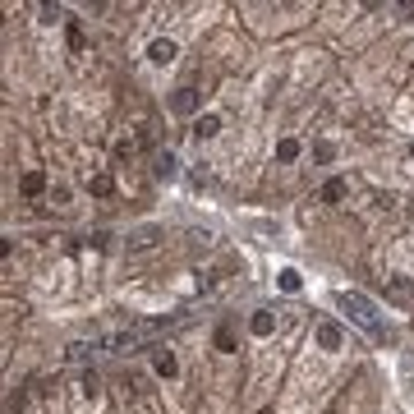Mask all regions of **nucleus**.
<instances>
[{"instance_id": "1", "label": "nucleus", "mask_w": 414, "mask_h": 414, "mask_svg": "<svg viewBox=\"0 0 414 414\" xmlns=\"http://www.w3.org/2000/svg\"><path fill=\"white\" fill-rule=\"evenodd\" d=\"M336 299H341V308H345V313H350L359 327H364L368 336H378V341L387 336V332H382V322H378V304H373L364 290H341Z\"/></svg>"}, {"instance_id": "2", "label": "nucleus", "mask_w": 414, "mask_h": 414, "mask_svg": "<svg viewBox=\"0 0 414 414\" xmlns=\"http://www.w3.org/2000/svg\"><path fill=\"white\" fill-rule=\"evenodd\" d=\"M175 56H180V51H175V42H170V37H157V42L148 46V60H152V65H170Z\"/></svg>"}, {"instance_id": "3", "label": "nucleus", "mask_w": 414, "mask_h": 414, "mask_svg": "<svg viewBox=\"0 0 414 414\" xmlns=\"http://www.w3.org/2000/svg\"><path fill=\"white\" fill-rule=\"evenodd\" d=\"M341 336H345L341 322H318V345L322 350H341Z\"/></svg>"}, {"instance_id": "4", "label": "nucleus", "mask_w": 414, "mask_h": 414, "mask_svg": "<svg viewBox=\"0 0 414 414\" xmlns=\"http://www.w3.org/2000/svg\"><path fill=\"white\" fill-rule=\"evenodd\" d=\"M88 194H97V198L115 194V175H111V170H97V175H88Z\"/></svg>"}, {"instance_id": "5", "label": "nucleus", "mask_w": 414, "mask_h": 414, "mask_svg": "<svg viewBox=\"0 0 414 414\" xmlns=\"http://www.w3.org/2000/svg\"><path fill=\"white\" fill-rule=\"evenodd\" d=\"M152 368H157V378H175V373H180V359H175L170 350H157L152 354Z\"/></svg>"}, {"instance_id": "6", "label": "nucleus", "mask_w": 414, "mask_h": 414, "mask_svg": "<svg viewBox=\"0 0 414 414\" xmlns=\"http://www.w3.org/2000/svg\"><path fill=\"white\" fill-rule=\"evenodd\" d=\"M216 134H221V120H216V115H198V120H194V138H198V143L203 138H216Z\"/></svg>"}, {"instance_id": "7", "label": "nucleus", "mask_w": 414, "mask_h": 414, "mask_svg": "<svg viewBox=\"0 0 414 414\" xmlns=\"http://www.w3.org/2000/svg\"><path fill=\"white\" fill-rule=\"evenodd\" d=\"M170 106L180 111V115H189V111H198V92H194V88H180V92H175V102H170Z\"/></svg>"}, {"instance_id": "8", "label": "nucleus", "mask_w": 414, "mask_h": 414, "mask_svg": "<svg viewBox=\"0 0 414 414\" xmlns=\"http://www.w3.org/2000/svg\"><path fill=\"white\" fill-rule=\"evenodd\" d=\"M387 295L405 304V299H414V286H410V281H405V276H391V281H387Z\"/></svg>"}, {"instance_id": "9", "label": "nucleus", "mask_w": 414, "mask_h": 414, "mask_svg": "<svg viewBox=\"0 0 414 414\" xmlns=\"http://www.w3.org/2000/svg\"><path fill=\"white\" fill-rule=\"evenodd\" d=\"M175 170H180L175 152H161V157H157V180H175Z\"/></svg>"}, {"instance_id": "10", "label": "nucleus", "mask_w": 414, "mask_h": 414, "mask_svg": "<svg viewBox=\"0 0 414 414\" xmlns=\"http://www.w3.org/2000/svg\"><path fill=\"white\" fill-rule=\"evenodd\" d=\"M345 198V180H341V175H332V180L322 184V203H341Z\"/></svg>"}, {"instance_id": "11", "label": "nucleus", "mask_w": 414, "mask_h": 414, "mask_svg": "<svg viewBox=\"0 0 414 414\" xmlns=\"http://www.w3.org/2000/svg\"><path fill=\"white\" fill-rule=\"evenodd\" d=\"M272 327H276L272 313H253V322H249V332H253V336H272Z\"/></svg>"}, {"instance_id": "12", "label": "nucleus", "mask_w": 414, "mask_h": 414, "mask_svg": "<svg viewBox=\"0 0 414 414\" xmlns=\"http://www.w3.org/2000/svg\"><path fill=\"white\" fill-rule=\"evenodd\" d=\"M276 281H281V290H286V295H295V290H299V286H304V276L295 272V267H286V272L276 276Z\"/></svg>"}, {"instance_id": "13", "label": "nucleus", "mask_w": 414, "mask_h": 414, "mask_svg": "<svg viewBox=\"0 0 414 414\" xmlns=\"http://www.w3.org/2000/svg\"><path fill=\"white\" fill-rule=\"evenodd\" d=\"M42 189H46V175L42 170H28V175H23V194L32 198V194H42Z\"/></svg>"}, {"instance_id": "14", "label": "nucleus", "mask_w": 414, "mask_h": 414, "mask_svg": "<svg viewBox=\"0 0 414 414\" xmlns=\"http://www.w3.org/2000/svg\"><path fill=\"white\" fill-rule=\"evenodd\" d=\"M276 157H281V161H295V157H299V143H295V138H281V143H276Z\"/></svg>"}, {"instance_id": "15", "label": "nucleus", "mask_w": 414, "mask_h": 414, "mask_svg": "<svg viewBox=\"0 0 414 414\" xmlns=\"http://www.w3.org/2000/svg\"><path fill=\"white\" fill-rule=\"evenodd\" d=\"M60 14H65L60 5H42V23H60Z\"/></svg>"}, {"instance_id": "16", "label": "nucleus", "mask_w": 414, "mask_h": 414, "mask_svg": "<svg viewBox=\"0 0 414 414\" xmlns=\"http://www.w3.org/2000/svg\"><path fill=\"white\" fill-rule=\"evenodd\" d=\"M216 350H235V336H230V327L216 332Z\"/></svg>"}, {"instance_id": "17", "label": "nucleus", "mask_w": 414, "mask_h": 414, "mask_svg": "<svg viewBox=\"0 0 414 414\" xmlns=\"http://www.w3.org/2000/svg\"><path fill=\"white\" fill-rule=\"evenodd\" d=\"M152 235H157V230H138V235L129 240V244H134V249H143V244H152Z\"/></svg>"}]
</instances>
